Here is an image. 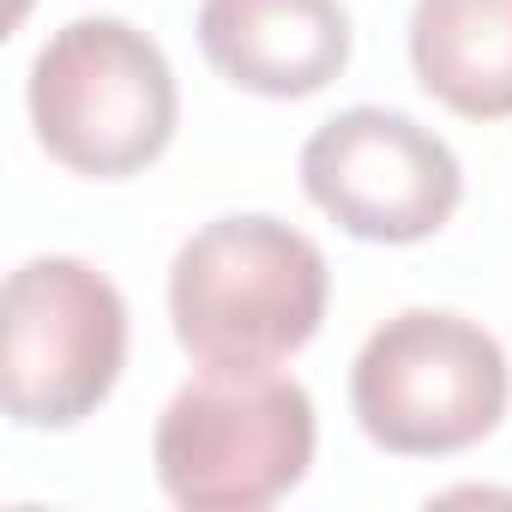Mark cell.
<instances>
[{
    "label": "cell",
    "instance_id": "cell-8",
    "mask_svg": "<svg viewBox=\"0 0 512 512\" xmlns=\"http://www.w3.org/2000/svg\"><path fill=\"white\" fill-rule=\"evenodd\" d=\"M410 61L452 115H512V0H416Z\"/></svg>",
    "mask_w": 512,
    "mask_h": 512
},
{
    "label": "cell",
    "instance_id": "cell-4",
    "mask_svg": "<svg viewBox=\"0 0 512 512\" xmlns=\"http://www.w3.org/2000/svg\"><path fill=\"white\" fill-rule=\"evenodd\" d=\"M506 398L512 368L500 338L452 308H404L380 320L350 362L356 422L398 458H440L488 440Z\"/></svg>",
    "mask_w": 512,
    "mask_h": 512
},
{
    "label": "cell",
    "instance_id": "cell-1",
    "mask_svg": "<svg viewBox=\"0 0 512 512\" xmlns=\"http://www.w3.org/2000/svg\"><path fill=\"white\" fill-rule=\"evenodd\" d=\"M332 272L314 235L266 211L199 223L169 266V320L199 362H284L326 320Z\"/></svg>",
    "mask_w": 512,
    "mask_h": 512
},
{
    "label": "cell",
    "instance_id": "cell-2",
    "mask_svg": "<svg viewBox=\"0 0 512 512\" xmlns=\"http://www.w3.org/2000/svg\"><path fill=\"white\" fill-rule=\"evenodd\" d=\"M151 458L187 512H260L314 464V398L272 362H205L163 404Z\"/></svg>",
    "mask_w": 512,
    "mask_h": 512
},
{
    "label": "cell",
    "instance_id": "cell-5",
    "mask_svg": "<svg viewBox=\"0 0 512 512\" xmlns=\"http://www.w3.org/2000/svg\"><path fill=\"white\" fill-rule=\"evenodd\" d=\"M127 362V302L79 253H37L0 284V410L25 428H73Z\"/></svg>",
    "mask_w": 512,
    "mask_h": 512
},
{
    "label": "cell",
    "instance_id": "cell-3",
    "mask_svg": "<svg viewBox=\"0 0 512 512\" xmlns=\"http://www.w3.org/2000/svg\"><path fill=\"white\" fill-rule=\"evenodd\" d=\"M181 97L169 55L115 13L67 19L31 67V127L73 175L121 181L163 157Z\"/></svg>",
    "mask_w": 512,
    "mask_h": 512
},
{
    "label": "cell",
    "instance_id": "cell-7",
    "mask_svg": "<svg viewBox=\"0 0 512 512\" xmlns=\"http://www.w3.org/2000/svg\"><path fill=\"white\" fill-rule=\"evenodd\" d=\"M205 61L260 97H308L350 61V13L338 0H199Z\"/></svg>",
    "mask_w": 512,
    "mask_h": 512
},
{
    "label": "cell",
    "instance_id": "cell-6",
    "mask_svg": "<svg viewBox=\"0 0 512 512\" xmlns=\"http://www.w3.org/2000/svg\"><path fill=\"white\" fill-rule=\"evenodd\" d=\"M302 187L362 241H422L458 211L464 175L452 145L416 115L356 103L308 133Z\"/></svg>",
    "mask_w": 512,
    "mask_h": 512
}]
</instances>
